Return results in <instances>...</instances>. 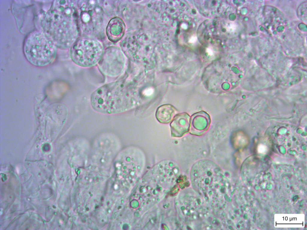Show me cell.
Wrapping results in <instances>:
<instances>
[{
	"label": "cell",
	"instance_id": "14",
	"mask_svg": "<svg viewBox=\"0 0 307 230\" xmlns=\"http://www.w3.org/2000/svg\"><path fill=\"white\" fill-rule=\"evenodd\" d=\"M181 27L184 29H186L187 28V25L185 23H183L181 25Z\"/></svg>",
	"mask_w": 307,
	"mask_h": 230
},
{
	"label": "cell",
	"instance_id": "12",
	"mask_svg": "<svg viewBox=\"0 0 307 230\" xmlns=\"http://www.w3.org/2000/svg\"><path fill=\"white\" fill-rule=\"evenodd\" d=\"M197 36L194 35L192 36L189 39V43H195L197 40Z\"/></svg>",
	"mask_w": 307,
	"mask_h": 230
},
{
	"label": "cell",
	"instance_id": "4",
	"mask_svg": "<svg viewBox=\"0 0 307 230\" xmlns=\"http://www.w3.org/2000/svg\"><path fill=\"white\" fill-rule=\"evenodd\" d=\"M102 43L94 37L83 36L71 46L70 55L73 61L83 67H89L98 63L104 52Z\"/></svg>",
	"mask_w": 307,
	"mask_h": 230
},
{
	"label": "cell",
	"instance_id": "10",
	"mask_svg": "<svg viewBox=\"0 0 307 230\" xmlns=\"http://www.w3.org/2000/svg\"><path fill=\"white\" fill-rule=\"evenodd\" d=\"M237 24L235 22L232 21H229L226 23L225 28L226 31L229 32H234L236 29Z\"/></svg>",
	"mask_w": 307,
	"mask_h": 230
},
{
	"label": "cell",
	"instance_id": "13",
	"mask_svg": "<svg viewBox=\"0 0 307 230\" xmlns=\"http://www.w3.org/2000/svg\"><path fill=\"white\" fill-rule=\"evenodd\" d=\"M206 52L210 56H212L213 54V52L212 49L210 47L207 48L206 49Z\"/></svg>",
	"mask_w": 307,
	"mask_h": 230
},
{
	"label": "cell",
	"instance_id": "2",
	"mask_svg": "<svg viewBox=\"0 0 307 230\" xmlns=\"http://www.w3.org/2000/svg\"><path fill=\"white\" fill-rule=\"evenodd\" d=\"M55 44L45 33L35 31L26 37L24 45V52L28 61L39 66L48 65L54 59L56 54Z\"/></svg>",
	"mask_w": 307,
	"mask_h": 230
},
{
	"label": "cell",
	"instance_id": "1",
	"mask_svg": "<svg viewBox=\"0 0 307 230\" xmlns=\"http://www.w3.org/2000/svg\"><path fill=\"white\" fill-rule=\"evenodd\" d=\"M42 25L45 33L55 45L62 48L69 47L77 39L79 32L77 2L55 1L46 13Z\"/></svg>",
	"mask_w": 307,
	"mask_h": 230
},
{
	"label": "cell",
	"instance_id": "8",
	"mask_svg": "<svg viewBox=\"0 0 307 230\" xmlns=\"http://www.w3.org/2000/svg\"><path fill=\"white\" fill-rule=\"evenodd\" d=\"M210 119L207 115L200 113L196 115L192 119L190 127V133L200 136L208 129Z\"/></svg>",
	"mask_w": 307,
	"mask_h": 230
},
{
	"label": "cell",
	"instance_id": "11",
	"mask_svg": "<svg viewBox=\"0 0 307 230\" xmlns=\"http://www.w3.org/2000/svg\"><path fill=\"white\" fill-rule=\"evenodd\" d=\"M258 151L260 153H264L266 151V147L263 145H260L258 148Z\"/></svg>",
	"mask_w": 307,
	"mask_h": 230
},
{
	"label": "cell",
	"instance_id": "3",
	"mask_svg": "<svg viewBox=\"0 0 307 230\" xmlns=\"http://www.w3.org/2000/svg\"><path fill=\"white\" fill-rule=\"evenodd\" d=\"M78 24L83 36L93 37L102 34L106 25L104 10L96 1H78Z\"/></svg>",
	"mask_w": 307,
	"mask_h": 230
},
{
	"label": "cell",
	"instance_id": "9",
	"mask_svg": "<svg viewBox=\"0 0 307 230\" xmlns=\"http://www.w3.org/2000/svg\"><path fill=\"white\" fill-rule=\"evenodd\" d=\"M175 108L170 104H166L159 106L157 109L156 116L158 121L162 123L170 122L175 114Z\"/></svg>",
	"mask_w": 307,
	"mask_h": 230
},
{
	"label": "cell",
	"instance_id": "6",
	"mask_svg": "<svg viewBox=\"0 0 307 230\" xmlns=\"http://www.w3.org/2000/svg\"><path fill=\"white\" fill-rule=\"evenodd\" d=\"M171 136L180 137L187 133L189 130V116L186 113L179 114L173 118L170 124Z\"/></svg>",
	"mask_w": 307,
	"mask_h": 230
},
{
	"label": "cell",
	"instance_id": "7",
	"mask_svg": "<svg viewBox=\"0 0 307 230\" xmlns=\"http://www.w3.org/2000/svg\"><path fill=\"white\" fill-rule=\"evenodd\" d=\"M125 29V25L121 19L118 17H114L110 20L107 25V36L110 41L117 42L123 36Z\"/></svg>",
	"mask_w": 307,
	"mask_h": 230
},
{
	"label": "cell",
	"instance_id": "5",
	"mask_svg": "<svg viewBox=\"0 0 307 230\" xmlns=\"http://www.w3.org/2000/svg\"><path fill=\"white\" fill-rule=\"evenodd\" d=\"M119 53L115 46L109 47L104 51L98 63L99 69L103 74L115 77L119 74L121 69Z\"/></svg>",
	"mask_w": 307,
	"mask_h": 230
}]
</instances>
